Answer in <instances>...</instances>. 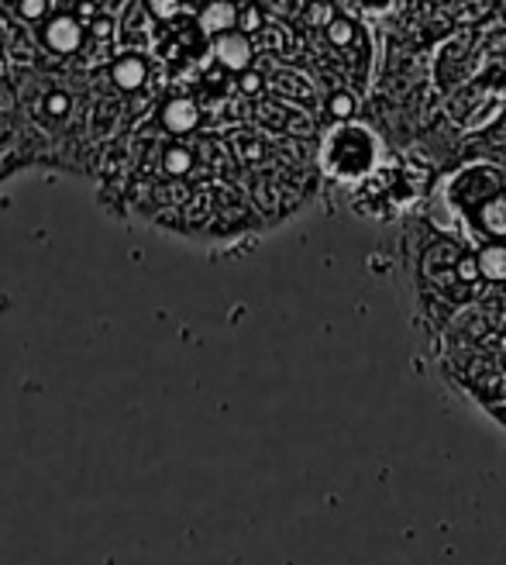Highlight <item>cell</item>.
Here are the masks:
<instances>
[{
	"instance_id": "cell-4",
	"label": "cell",
	"mask_w": 506,
	"mask_h": 565,
	"mask_svg": "<svg viewBox=\"0 0 506 565\" xmlns=\"http://www.w3.org/2000/svg\"><path fill=\"white\" fill-rule=\"evenodd\" d=\"M42 35H45L52 52H63V55H69L83 45V28L73 18H52Z\"/></svg>"
},
{
	"instance_id": "cell-6",
	"label": "cell",
	"mask_w": 506,
	"mask_h": 565,
	"mask_svg": "<svg viewBox=\"0 0 506 565\" xmlns=\"http://www.w3.org/2000/svg\"><path fill=\"white\" fill-rule=\"evenodd\" d=\"M475 269H480V279L506 282V245H483L475 252Z\"/></svg>"
},
{
	"instance_id": "cell-16",
	"label": "cell",
	"mask_w": 506,
	"mask_h": 565,
	"mask_svg": "<svg viewBox=\"0 0 506 565\" xmlns=\"http://www.w3.org/2000/svg\"><path fill=\"white\" fill-rule=\"evenodd\" d=\"M66 107H69L66 97H52V100H49V110H52V115H66Z\"/></svg>"
},
{
	"instance_id": "cell-13",
	"label": "cell",
	"mask_w": 506,
	"mask_h": 565,
	"mask_svg": "<svg viewBox=\"0 0 506 565\" xmlns=\"http://www.w3.org/2000/svg\"><path fill=\"white\" fill-rule=\"evenodd\" d=\"M355 4H362V11H376V14H386L397 0H355Z\"/></svg>"
},
{
	"instance_id": "cell-5",
	"label": "cell",
	"mask_w": 506,
	"mask_h": 565,
	"mask_svg": "<svg viewBox=\"0 0 506 565\" xmlns=\"http://www.w3.org/2000/svg\"><path fill=\"white\" fill-rule=\"evenodd\" d=\"M196 121H201V110H196V104L190 97H176V100H169L162 107V125L173 131V135H186L196 128Z\"/></svg>"
},
{
	"instance_id": "cell-11",
	"label": "cell",
	"mask_w": 506,
	"mask_h": 565,
	"mask_svg": "<svg viewBox=\"0 0 506 565\" xmlns=\"http://www.w3.org/2000/svg\"><path fill=\"white\" fill-rule=\"evenodd\" d=\"M190 162H193V156H190V149H169L165 152V173H173V177H183L186 169H190Z\"/></svg>"
},
{
	"instance_id": "cell-1",
	"label": "cell",
	"mask_w": 506,
	"mask_h": 565,
	"mask_svg": "<svg viewBox=\"0 0 506 565\" xmlns=\"http://www.w3.org/2000/svg\"><path fill=\"white\" fill-rule=\"evenodd\" d=\"M317 162H321V173L337 183H362L376 173L379 138L373 135V128L342 121V125H334L327 131V138L321 141Z\"/></svg>"
},
{
	"instance_id": "cell-10",
	"label": "cell",
	"mask_w": 506,
	"mask_h": 565,
	"mask_svg": "<svg viewBox=\"0 0 506 565\" xmlns=\"http://www.w3.org/2000/svg\"><path fill=\"white\" fill-rule=\"evenodd\" d=\"M327 110H331L334 118L348 121V118L355 115V97H352L348 90H334V94H331V100H327Z\"/></svg>"
},
{
	"instance_id": "cell-8",
	"label": "cell",
	"mask_w": 506,
	"mask_h": 565,
	"mask_svg": "<svg viewBox=\"0 0 506 565\" xmlns=\"http://www.w3.org/2000/svg\"><path fill=\"white\" fill-rule=\"evenodd\" d=\"M115 83L121 90H138L146 83V60L142 55H121L115 63Z\"/></svg>"
},
{
	"instance_id": "cell-9",
	"label": "cell",
	"mask_w": 506,
	"mask_h": 565,
	"mask_svg": "<svg viewBox=\"0 0 506 565\" xmlns=\"http://www.w3.org/2000/svg\"><path fill=\"white\" fill-rule=\"evenodd\" d=\"M365 35H362V28L355 24V21H348V18H331L327 21V42L334 45V49H342V52H348L355 42H362Z\"/></svg>"
},
{
	"instance_id": "cell-15",
	"label": "cell",
	"mask_w": 506,
	"mask_h": 565,
	"mask_svg": "<svg viewBox=\"0 0 506 565\" xmlns=\"http://www.w3.org/2000/svg\"><path fill=\"white\" fill-rule=\"evenodd\" d=\"M241 87H245V94H256V90L262 87V76H259V73H248V70H245Z\"/></svg>"
},
{
	"instance_id": "cell-12",
	"label": "cell",
	"mask_w": 506,
	"mask_h": 565,
	"mask_svg": "<svg viewBox=\"0 0 506 565\" xmlns=\"http://www.w3.org/2000/svg\"><path fill=\"white\" fill-rule=\"evenodd\" d=\"M149 11L159 18V21H169L176 11H180V0H149Z\"/></svg>"
},
{
	"instance_id": "cell-7",
	"label": "cell",
	"mask_w": 506,
	"mask_h": 565,
	"mask_svg": "<svg viewBox=\"0 0 506 565\" xmlns=\"http://www.w3.org/2000/svg\"><path fill=\"white\" fill-rule=\"evenodd\" d=\"M201 24H204V32H211V35L235 32V24H238V8L232 4V0H214V4L201 14Z\"/></svg>"
},
{
	"instance_id": "cell-14",
	"label": "cell",
	"mask_w": 506,
	"mask_h": 565,
	"mask_svg": "<svg viewBox=\"0 0 506 565\" xmlns=\"http://www.w3.org/2000/svg\"><path fill=\"white\" fill-rule=\"evenodd\" d=\"M21 14L24 18H42L45 14V0H21Z\"/></svg>"
},
{
	"instance_id": "cell-3",
	"label": "cell",
	"mask_w": 506,
	"mask_h": 565,
	"mask_svg": "<svg viewBox=\"0 0 506 565\" xmlns=\"http://www.w3.org/2000/svg\"><path fill=\"white\" fill-rule=\"evenodd\" d=\"M472 228H480L486 238H506V196H489L472 214Z\"/></svg>"
},
{
	"instance_id": "cell-2",
	"label": "cell",
	"mask_w": 506,
	"mask_h": 565,
	"mask_svg": "<svg viewBox=\"0 0 506 565\" xmlns=\"http://www.w3.org/2000/svg\"><path fill=\"white\" fill-rule=\"evenodd\" d=\"M214 55L220 60L224 70H235V73H245L251 66V42L238 32H220L217 42H214Z\"/></svg>"
}]
</instances>
